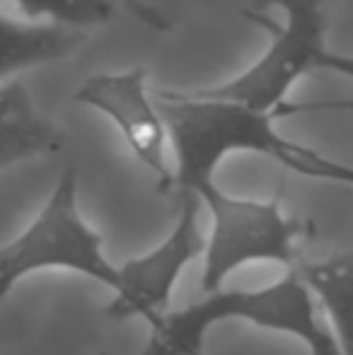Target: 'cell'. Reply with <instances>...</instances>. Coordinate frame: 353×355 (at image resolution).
Returning a JSON list of instances; mask_svg holds the SVG:
<instances>
[{
	"instance_id": "obj_1",
	"label": "cell",
	"mask_w": 353,
	"mask_h": 355,
	"mask_svg": "<svg viewBox=\"0 0 353 355\" xmlns=\"http://www.w3.org/2000/svg\"><path fill=\"white\" fill-rule=\"evenodd\" d=\"M157 107L175 153V189L179 193H193L201 184L213 182L218 164L232 153L266 155L295 174H305L312 148L283 138L273 123L300 112L353 109V102H286L273 112H257L245 104L196 99L179 89H162Z\"/></svg>"
},
{
	"instance_id": "obj_2",
	"label": "cell",
	"mask_w": 353,
	"mask_h": 355,
	"mask_svg": "<svg viewBox=\"0 0 353 355\" xmlns=\"http://www.w3.org/2000/svg\"><path fill=\"white\" fill-rule=\"evenodd\" d=\"M247 322L305 343L310 355H341L334 334L322 324L310 288L295 271L255 290H218L182 309H170L150 329L141 355H206L208 329Z\"/></svg>"
},
{
	"instance_id": "obj_3",
	"label": "cell",
	"mask_w": 353,
	"mask_h": 355,
	"mask_svg": "<svg viewBox=\"0 0 353 355\" xmlns=\"http://www.w3.org/2000/svg\"><path fill=\"white\" fill-rule=\"evenodd\" d=\"M102 234L78 208V174L66 169L37 218L8 244H0V300L24 276L39 271H73L119 290V268L104 257Z\"/></svg>"
},
{
	"instance_id": "obj_4",
	"label": "cell",
	"mask_w": 353,
	"mask_h": 355,
	"mask_svg": "<svg viewBox=\"0 0 353 355\" xmlns=\"http://www.w3.org/2000/svg\"><path fill=\"white\" fill-rule=\"evenodd\" d=\"M276 5L286 12V22L278 24L259 10H245V19L255 22L271 37L266 53L245 73L213 87L179 89L187 97L218 99V102L245 104L257 112H273L286 104V94L305 73L320 68L325 46V0H259Z\"/></svg>"
},
{
	"instance_id": "obj_5",
	"label": "cell",
	"mask_w": 353,
	"mask_h": 355,
	"mask_svg": "<svg viewBox=\"0 0 353 355\" xmlns=\"http://www.w3.org/2000/svg\"><path fill=\"white\" fill-rule=\"evenodd\" d=\"M211 213V230L203 249L201 288L206 295L223 290L230 273L247 263H281L295 268L302 225L288 218L278 201H255L225 193L216 182L196 189Z\"/></svg>"
},
{
	"instance_id": "obj_6",
	"label": "cell",
	"mask_w": 353,
	"mask_h": 355,
	"mask_svg": "<svg viewBox=\"0 0 353 355\" xmlns=\"http://www.w3.org/2000/svg\"><path fill=\"white\" fill-rule=\"evenodd\" d=\"M201 206L196 193H182L172 232L155 249L119 266V290L107 304L109 319H143L153 329L170 312L172 293L182 273L196 259H203Z\"/></svg>"
},
{
	"instance_id": "obj_7",
	"label": "cell",
	"mask_w": 353,
	"mask_h": 355,
	"mask_svg": "<svg viewBox=\"0 0 353 355\" xmlns=\"http://www.w3.org/2000/svg\"><path fill=\"white\" fill-rule=\"evenodd\" d=\"M148 73L143 68H128L119 73H99L87 78L76 89L73 99L102 112L121 131L128 150L155 177L160 191L175 189V169L167 162V133L165 119L150 92Z\"/></svg>"
},
{
	"instance_id": "obj_8",
	"label": "cell",
	"mask_w": 353,
	"mask_h": 355,
	"mask_svg": "<svg viewBox=\"0 0 353 355\" xmlns=\"http://www.w3.org/2000/svg\"><path fill=\"white\" fill-rule=\"evenodd\" d=\"M63 133L29 97L22 80L0 85V169L61 150Z\"/></svg>"
},
{
	"instance_id": "obj_9",
	"label": "cell",
	"mask_w": 353,
	"mask_h": 355,
	"mask_svg": "<svg viewBox=\"0 0 353 355\" xmlns=\"http://www.w3.org/2000/svg\"><path fill=\"white\" fill-rule=\"evenodd\" d=\"M83 32L0 15V85L29 68L46 66L76 53Z\"/></svg>"
},
{
	"instance_id": "obj_10",
	"label": "cell",
	"mask_w": 353,
	"mask_h": 355,
	"mask_svg": "<svg viewBox=\"0 0 353 355\" xmlns=\"http://www.w3.org/2000/svg\"><path fill=\"white\" fill-rule=\"evenodd\" d=\"M293 271L329 317L341 355H353V249L322 261H300Z\"/></svg>"
},
{
	"instance_id": "obj_11",
	"label": "cell",
	"mask_w": 353,
	"mask_h": 355,
	"mask_svg": "<svg viewBox=\"0 0 353 355\" xmlns=\"http://www.w3.org/2000/svg\"><path fill=\"white\" fill-rule=\"evenodd\" d=\"M24 19L83 32L114 17V0H12Z\"/></svg>"
},
{
	"instance_id": "obj_12",
	"label": "cell",
	"mask_w": 353,
	"mask_h": 355,
	"mask_svg": "<svg viewBox=\"0 0 353 355\" xmlns=\"http://www.w3.org/2000/svg\"><path fill=\"white\" fill-rule=\"evenodd\" d=\"M302 177H312V179H327V182H339V184H351L353 187V167L344 162H336V159H329L325 155L315 153L312 150L310 162H307V169Z\"/></svg>"
},
{
	"instance_id": "obj_13",
	"label": "cell",
	"mask_w": 353,
	"mask_h": 355,
	"mask_svg": "<svg viewBox=\"0 0 353 355\" xmlns=\"http://www.w3.org/2000/svg\"><path fill=\"white\" fill-rule=\"evenodd\" d=\"M119 3H121L133 17L141 19L146 27L155 29V32H167V29L172 27L170 19H167L157 8H153L150 3H146V0H119Z\"/></svg>"
},
{
	"instance_id": "obj_14",
	"label": "cell",
	"mask_w": 353,
	"mask_h": 355,
	"mask_svg": "<svg viewBox=\"0 0 353 355\" xmlns=\"http://www.w3.org/2000/svg\"><path fill=\"white\" fill-rule=\"evenodd\" d=\"M320 68H325V71H334V73L344 75V78L353 80V56L327 51L325 56L320 58Z\"/></svg>"
},
{
	"instance_id": "obj_15",
	"label": "cell",
	"mask_w": 353,
	"mask_h": 355,
	"mask_svg": "<svg viewBox=\"0 0 353 355\" xmlns=\"http://www.w3.org/2000/svg\"><path fill=\"white\" fill-rule=\"evenodd\" d=\"M3 3H5V0H0V5H3Z\"/></svg>"
}]
</instances>
